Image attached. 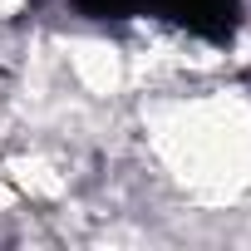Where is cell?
Listing matches in <instances>:
<instances>
[{
	"label": "cell",
	"mask_w": 251,
	"mask_h": 251,
	"mask_svg": "<svg viewBox=\"0 0 251 251\" xmlns=\"http://www.w3.org/2000/svg\"><path fill=\"white\" fill-rule=\"evenodd\" d=\"M89 20H158L207 45H231L241 0H69Z\"/></svg>",
	"instance_id": "1"
}]
</instances>
